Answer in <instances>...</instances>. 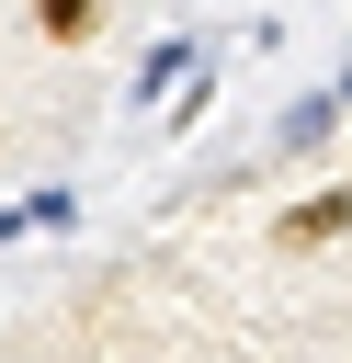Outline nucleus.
I'll list each match as a JSON object with an SVG mask.
<instances>
[{
    "label": "nucleus",
    "mask_w": 352,
    "mask_h": 363,
    "mask_svg": "<svg viewBox=\"0 0 352 363\" xmlns=\"http://www.w3.org/2000/svg\"><path fill=\"white\" fill-rule=\"evenodd\" d=\"M341 227H352V193H318V204H295L273 238H284V250H318V238H341Z\"/></svg>",
    "instance_id": "1"
},
{
    "label": "nucleus",
    "mask_w": 352,
    "mask_h": 363,
    "mask_svg": "<svg viewBox=\"0 0 352 363\" xmlns=\"http://www.w3.org/2000/svg\"><path fill=\"white\" fill-rule=\"evenodd\" d=\"M91 23H102V0H34V34L45 45H79Z\"/></svg>",
    "instance_id": "2"
}]
</instances>
